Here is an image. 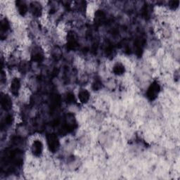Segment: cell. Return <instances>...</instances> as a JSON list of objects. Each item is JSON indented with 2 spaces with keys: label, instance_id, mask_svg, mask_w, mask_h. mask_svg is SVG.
<instances>
[{
  "label": "cell",
  "instance_id": "obj_1",
  "mask_svg": "<svg viewBox=\"0 0 180 180\" xmlns=\"http://www.w3.org/2000/svg\"><path fill=\"white\" fill-rule=\"evenodd\" d=\"M160 91H161L160 85L158 83V82L155 81L148 87L147 92H146L147 98L150 101H154L158 97V96Z\"/></svg>",
  "mask_w": 180,
  "mask_h": 180
},
{
  "label": "cell",
  "instance_id": "obj_2",
  "mask_svg": "<svg viewBox=\"0 0 180 180\" xmlns=\"http://www.w3.org/2000/svg\"><path fill=\"white\" fill-rule=\"evenodd\" d=\"M47 139L49 150L53 153L56 152L59 147V141L58 137L55 134H50L47 136Z\"/></svg>",
  "mask_w": 180,
  "mask_h": 180
},
{
  "label": "cell",
  "instance_id": "obj_3",
  "mask_svg": "<svg viewBox=\"0 0 180 180\" xmlns=\"http://www.w3.org/2000/svg\"><path fill=\"white\" fill-rule=\"evenodd\" d=\"M32 152L33 155H35V156H40L42 154V151H43V145L42 143L39 140H35L33 143L32 147Z\"/></svg>",
  "mask_w": 180,
  "mask_h": 180
},
{
  "label": "cell",
  "instance_id": "obj_4",
  "mask_svg": "<svg viewBox=\"0 0 180 180\" xmlns=\"http://www.w3.org/2000/svg\"><path fill=\"white\" fill-rule=\"evenodd\" d=\"M78 44L77 39H76L74 33H70L68 35V37L67 40L68 49H71V50H73V49H75L76 47H78Z\"/></svg>",
  "mask_w": 180,
  "mask_h": 180
},
{
  "label": "cell",
  "instance_id": "obj_5",
  "mask_svg": "<svg viewBox=\"0 0 180 180\" xmlns=\"http://www.w3.org/2000/svg\"><path fill=\"white\" fill-rule=\"evenodd\" d=\"M1 106L2 108L5 111H8L11 109L12 102L9 96L7 95H4L1 98Z\"/></svg>",
  "mask_w": 180,
  "mask_h": 180
},
{
  "label": "cell",
  "instance_id": "obj_6",
  "mask_svg": "<svg viewBox=\"0 0 180 180\" xmlns=\"http://www.w3.org/2000/svg\"><path fill=\"white\" fill-rule=\"evenodd\" d=\"M20 88H21V82L18 78H14L11 82V92L14 96H17L19 94Z\"/></svg>",
  "mask_w": 180,
  "mask_h": 180
},
{
  "label": "cell",
  "instance_id": "obj_7",
  "mask_svg": "<svg viewBox=\"0 0 180 180\" xmlns=\"http://www.w3.org/2000/svg\"><path fill=\"white\" fill-rule=\"evenodd\" d=\"M106 19L105 13L103 11L99 10L95 13V18H94V22L96 25H101L103 23Z\"/></svg>",
  "mask_w": 180,
  "mask_h": 180
},
{
  "label": "cell",
  "instance_id": "obj_8",
  "mask_svg": "<svg viewBox=\"0 0 180 180\" xmlns=\"http://www.w3.org/2000/svg\"><path fill=\"white\" fill-rule=\"evenodd\" d=\"M90 97L89 92L86 89L80 90L78 94V99L81 103H85L89 101Z\"/></svg>",
  "mask_w": 180,
  "mask_h": 180
},
{
  "label": "cell",
  "instance_id": "obj_9",
  "mask_svg": "<svg viewBox=\"0 0 180 180\" xmlns=\"http://www.w3.org/2000/svg\"><path fill=\"white\" fill-rule=\"evenodd\" d=\"M16 6L19 13L22 16H24L28 11V6L24 2L18 1L16 2Z\"/></svg>",
  "mask_w": 180,
  "mask_h": 180
},
{
  "label": "cell",
  "instance_id": "obj_10",
  "mask_svg": "<svg viewBox=\"0 0 180 180\" xmlns=\"http://www.w3.org/2000/svg\"><path fill=\"white\" fill-rule=\"evenodd\" d=\"M143 44L142 40H137L134 43V48L135 51H136V54L138 56H140L142 54L143 51Z\"/></svg>",
  "mask_w": 180,
  "mask_h": 180
},
{
  "label": "cell",
  "instance_id": "obj_11",
  "mask_svg": "<svg viewBox=\"0 0 180 180\" xmlns=\"http://www.w3.org/2000/svg\"><path fill=\"white\" fill-rule=\"evenodd\" d=\"M125 68L123 65L120 64H116L113 68V73L117 75H121L125 73Z\"/></svg>",
  "mask_w": 180,
  "mask_h": 180
},
{
  "label": "cell",
  "instance_id": "obj_12",
  "mask_svg": "<svg viewBox=\"0 0 180 180\" xmlns=\"http://www.w3.org/2000/svg\"><path fill=\"white\" fill-rule=\"evenodd\" d=\"M44 58V56L42 54V53L41 51H35L33 53V54L32 55V57H31V59H32L33 61L35 62H41Z\"/></svg>",
  "mask_w": 180,
  "mask_h": 180
},
{
  "label": "cell",
  "instance_id": "obj_13",
  "mask_svg": "<svg viewBox=\"0 0 180 180\" xmlns=\"http://www.w3.org/2000/svg\"><path fill=\"white\" fill-rule=\"evenodd\" d=\"M31 10H32L33 15L38 16H40V13H41V6H40L39 4L33 3L31 4Z\"/></svg>",
  "mask_w": 180,
  "mask_h": 180
},
{
  "label": "cell",
  "instance_id": "obj_14",
  "mask_svg": "<svg viewBox=\"0 0 180 180\" xmlns=\"http://www.w3.org/2000/svg\"><path fill=\"white\" fill-rule=\"evenodd\" d=\"M114 51H115L114 47L112 44H108L106 47V49H105L106 54V56H108V57H112V56H113Z\"/></svg>",
  "mask_w": 180,
  "mask_h": 180
},
{
  "label": "cell",
  "instance_id": "obj_15",
  "mask_svg": "<svg viewBox=\"0 0 180 180\" xmlns=\"http://www.w3.org/2000/svg\"><path fill=\"white\" fill-rule=\"evenodd\" d=\"M101 87H102V82L99 79H95L92 84V88L95 91H97V90L101 89Z\"/></svg>",
  "mask_w": 180,
  "mask_h": 180
},
{
  "label": "cell",
  "instance_id": "obj_16",
  "mask_svg": "<svg viewBox=\"0 0 180 180\" xmlns=\"http://www.w3.org/2000/svg\"><path fill=\"white\" fill-rule=\"evenodd\" d=\"M1 30L2 32H6L9 29V22L6 21V19L3 20V21H2L1 22Z\"/></svg>",
  "mask_w": 180,
  "mask_h": 180
},
{
  "label": "cell",
  "instance_id": "obj_17",
  "mask_svg": "<svg viewBox=\"0 0 180 180\" xmlns=\"http://www.w3.org/2000/svg\"><path fill=\"white\" fill-rule=\"evenodd\" d=\"M66 101L68 103H73L75 102V96H74V94L73 93H68Z\"/></svg>",
  "mask_w": 180,
  "mask_h": 180
},
{
  "label": "cell",
  "instance_id": "obj_18",
  "mask_svg": "<svg viewBox=\"0 0 180 180\" xmlns=\"http://www.w3.org/2000/svg\"><path fill=\"white\" fill-rule=\"evenodd\" d=\"M12 120H13L12 116H8L5 119V123H6V125H11V123H12Z\"/></svg>",
  "mask_w": 180,
  "mask_h": 180
},
{
  "label": "cell",
  "instance_id": "obj_19",
  "mask_svg": "<svg viewBox=\"0 0 180 180\" xmlns=\"http://www.w3.org/2000/svg\"><path fill=\"white\" fill-rule=\"evenodd\" d=\"M179 1H172L170 2V6H172L173 8H176L179 6Z\"/></svg>",
  "mask_w": 180,
  "mask_h": 180
}]
</instances>
